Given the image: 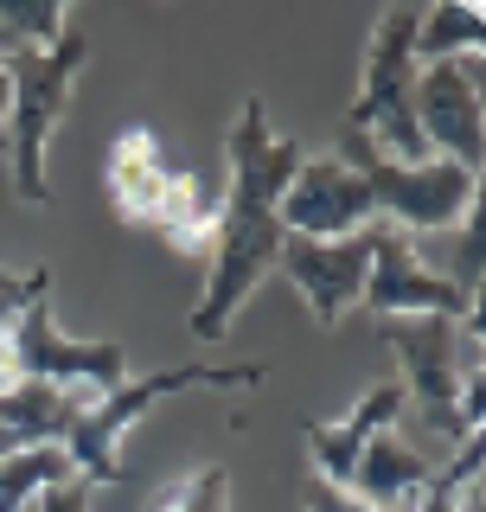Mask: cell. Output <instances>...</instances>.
Returning <instances> with one entry per match:
<instances>
[{
	"label": "cell",
	"instance_id": "15",
	"mask_svg": "<svg viewBox=\"0 0 486 512\" xmlns=\"http://www.w3.org/2000/svg\"><path fill=\"white\" fill-rule=\"evenodd\" d=\"M77 410L84 404L52 391V384H32V378L0 384V461L26 455V448H64Z\"/></svg>",
	"mask_w": 486,
	"mask_h": 512
},
{
	"label": "cell",
	"instance_id": "22",
	"mask_svg": "<svg viewBox=\"0 0 486 512\" xmlns=\"http://www.w3.org/2000/svg\"><path fill=\"white\" fill-rule=\"evenodd\" d=\"M7 103H13V90H7V71H0V148H7Z\"/></svg>",
	"mask_w": 486,
	"mask_h": 512
},
{
	"label": "cell",
	"instance_id": "10",
	"mask_svg": "<svg viewBox=\"0 0 486 512\" xmlns=\"http://www.w3.org/2000/svg\"><path fill=\"white\" fill-rule=\"evenodd\" d=\"M371 244H378V224L359 231V237H282L275 269L301 288L307 314H314L320 327H339L346 308H359V295H365Z\"/></svg>",
	"mask_w": 486,
	"mask_h": 512
},
{
	"label": "cell",
	"instance_id": "6",
	"mask_svg": "<svg viewBox=\"0 0 486 512\" xmlns=\"http://www.w3.org/2000/svg\"><path fill=\"white\" fill-rule=\"evenodd\" d=\"M13 378L52 384V391L77 397V404H96V397L128 384V346L122 340H71L58 327L52 295H32L13 314V333H7V384Z\"/></svg>",
	"mask_w": 486,
	"mask_h": 512
},
{
	"label": "cell",
	"instance_id": "14",
	"mask_svg": "<svg viewBox=\"0 0 486 512\" xmlns=\"http://www.w3.org/2000/svg\"><path fill=\"white\" fill-rule=\"evenodd\" d=\"M173 167H180V160L160 148L154 128H141V122L122 128L116 148H109V167H103V186H109V199H116V212L128 224H154L160 199H167Z\"/></svg>",
	"mask_w": 486,
	"mask_h": 512
},
{
	"label": "cell",
	"instance_id": "17",
	"mask_svg": "<svg viewBox=\"0 0 486 512\" xmlns=\"http://www.w3.org/2000/svg\"><path fill=\"white\" fill-rule=\"evenodd\" d=\"M71 455L64 448H26V455L0 461V512H26L39 500L45 487H58V480H71Z\"/></svg>",
	"mask_w": 486,
	"mask_h": 512
},
{
	"label": "cell",
	"instance_id": "12",
	"mask_svg": "<svg viewBox=\"0 0 486 512\" xmlns=\"http://www.w3.org/2000/svg\"><path fill=\"white\" fill-rule=\"evenodd\" d=\"M397 416H403V384L397 378L371 384V391L339 416V423H314V416H307L301 442H307V461H314V480L346 493L352 487V468H359V455H365V442L384 436V429H397Z\"/></svg>",
	"mask_w": 486,
	"mask_h": 512
},
{
	"label": "cell",
	"instance_id": "23",
	"mask_svg": "<svg viewBox=\"0 0 486 512\" xmlns=\"http://www.w3.org/2000/svg\"><path fill=\"white\" fill-rule=\"evenodd\" d=\"M455 512H480V480H474V487H461V500H455Z\"/></svg>",
	"mask_w": 486,
	"mask_h": 512
},
{
	"label": "cell",
	"instance_id": "9",
	"mask_svg": "<svg viewBox=\"0 0 486 512\" xmlns=\"http://www.w3.org/2000/svg\"><path fill=\"white\" fill-rule=\"evenodd\" d=\"M359 308H371L378 320H410V314H442V320H480V295H467L455 288L448 276H435L423 263V250H416V237H403L384 224L378 244H371V276H365V295Z\"/></svg>",
	"mask_w": 486,
	"mask_h": 512
},
{
	"label": "cell",
	"instance_id": "13",
	"mask_svg": "<svg viewBox=\"0 0 486 512\" xmlns=\"http://www.w3.org/2000/svg\"><path fill=\"white\" fill-rule=\"evenodd\" d=\"M435 487V461H423V448L403 442V429H384V436L365 442L359 468H352V500H365L371 512H416Z\"/></svg>",
	"mask_w": 486,
	"mask_h": 512
},
{
	"label": "cell",
	"instance_id": "11",
	"mask_svg": "<svg viewBox=\"0 0 486 512\" xmlns=\"http://www.w3.org/2000/svg\"><path fill=\"white\" fill-rule=\"evenodd\" d=\"M378 205H371L365 180L333 154H314L295 167V180L282 192V231L288 237H359L371 231Z\"/></svg>",
	"mask_w": 486,
	"mask_h": 512
},
{
	"label": "cell",
	"instance_id": "18",
	"mask_svg": "<svg viewBox=\"0 0 486 512\" xmlns=\"http://www.w3.org/2000/svg\"><path fill=\"white\" fill-rule=\"evenodd\" d=\"M148 512H231V468H224V461H205V468L180 474L173 487L154 493Z\"/></svg>",
	"mask_w": 486,
	"mask_h": 512
},
{
	"label": "cell",
	"instance_id": "4",
	"mask_svg": "<svg viewBox=\"0 0 486 512\" xmlns=\"http://www.w3.org/2000/svg\"><path fill=\"white\" fill-rule=\"evenodd\" d=\"M333 160H346L359 173L371 205H378V218H391V231H403V237L455 231L480 205V173L455 167V160H435V154L429 160H391V154L371 148L359 128H339Z\"/></svg>",
	"mask_w": 486,
	"mask_h": 512
},
{
	"label": "cell",
	"instance_id": "1",
	"mask_svg": "<svg viewBox=\"0 0 486 512\" xmlns=\"http://www.w3.org/2000/svg\"><path fill=\"white\" fill-rule=\"evenodd\" d=\"M301 160H307V148L295 135H275L263 96H243L231 141H224L231 180L218 192L212 276H205V295L192 308V340L199 346H218L231 333L237 308L275 276V256H282V237H288L282 231V192H288Z\"/></svg>",
	"mask_w": 486,
	"mask_h": 512
},
{
	"label": "cell",
	"instance_id": "2",
	"mask_svg": "<svg viewBox=\"0 0 486 512\" xmlns=\"http://www.w3.org/2000/svg\"><path fill=\"white\" fill-rule=\"evenodd\" d=\"M90 39L84 26H64L58 45L45 52H0V71H7V160H13V192L26 205H52V180H45V141L64 122V103H71V84L84 77Z\"/></svg>",
	"mask_w": 486,
	"mask_h": 512
},
{
	"label": "cell",
	"instance_id": "24",
	"mask_svg": "<svg viewBox=\"0 0 486 512\" xmlns=\"http://www.w3.org/2000/svg\"><path fill=\"white\" fill-rule=\"evenodd\" d=\"M26 512H32V506H26Z\"/></svg>",
	"mask_w": 486,
	"mask_h": 512
},
{
	"label": "cell",
	"instance_id": "20",
	"mask_svg": "<svg viewBox=\"0 0 486 512\" xmlns=\"http://www.w3.org/2000/svg\"><path fill=\"white\" fill-rule=\"evenodd\" d=\"M32 295H52V269H0V384H7V333H13V314L26 308Z\"/></svg>",
	"mask_w": 486,
	"mask_h": 512
},
{
	"label": "cell",
	"instance_id": "19",
	"mask_svg": "<svg viewBox=\"0 0 486 512\" xmlns=\"http://www.w3.org/2000/svg\"><path fill=\"white\" fill-rule=\"evenodd\" d=\"M71 13L58 0H32V7H0V52H45L64 39Z\"/></svg>",
	"mask_w": 486,
	"mask_h": 512
},
{
	"label": "cell",
	"instance_id": "3",
	"mask_svg": "<svg viewBox=\"0 0 486 512\" xmlns=\"http://www.w3.org/2000/svg\"><path fill=\"white\" fill-rule=\"evenodd\" d=\"M269 365H173V372H148V378H128L122 391L96 397V404L77 410L71 436H64V455H71L77 480H90V487H122L128 468H122V442L128 429L141 423L154 404H167V397L180 391H199V384H212V391H243V384H263Z\"/></svg>",
	"mask_w": 486,
	"mask_h": 512
},
{
	"label": "cell",
	"instance_id": "7",
	"mask_svg": "<svg viewBox=\"0 0 486 512\" xmlns=\"http://www.w3.org/2000/svg\"><path fill=\"white\" fill-rule=\"evenodd\" d=\"M455 333L461 320L442 314H410V320H384V346L397 352V384H403V404H416L429 436H442L455 448L461 436H480V429H461V359H455Z\"/></svg>",
	"mask_w": 486,
	"mask_h": 512
},
{
	"label": "cell",
	"instance_id": "5",
	"mask_svg": "<svg viewBox=\"0 0 486 512\" xmlns=\"http://www.w3.org/2000/svg\"><path fill=\"white\" fill-rule=\"evenodd\" d=\"M416 13L423 7H384L365 45V77H359V103H352L346 128H359L378 154L391 160H429L423 128H416Z\"/></svg>",
	"mask_w": 486,
	"mask_h": 512
},
{
	"label": "cell",
	"instance_id": "21",
	"mask_svg": "<svg viewBox=\"0 0 486 512\" xmlns=\"http://www.w3.org/2000/svg\"><path fill=\"white\" fill-rule=\"evenodd\" d=\"M90 500H96V487L90 480H58V487H45L39 500H32V512H90Z\"/></svg>",
	"mask_w": 486,
	"mask_h": 512
},
{
	"label": "cell",
	"instance_id": "8",
	"mask_svg": "<svg viewBox=\"0 0 486 512\" xmlns=\"http://www.w3.org/2000/svg\"><path fill=\"white\" fill-rule=\"evenodd\" d=\"M416 128L435 160L480 173L486 160V52H461L416 71Z\"/></svg>",
	"mask_w": 486,
	"mask_h": 512
},
{
	"label": "cell",
	"instance_id": "16",
	"mask_svg": "<svg viewBox=\"0 0 486 512\" xmlns=\"http://www.w3.org/2000/svg\"><path fill=\"white\" fill-rule=\"evenodd\" d=\"M480 45H486V13L474 0H435V7L416 13V39H410L416 71L442 64V58H461V52H480Z\"/></svg>",
	"mask_w": 486,
	"mask_h": 512
}]
</instances>
